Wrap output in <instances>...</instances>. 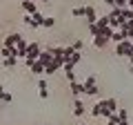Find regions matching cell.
<instances>
[{"label":"cell","instance_id":"6da1fadb","mask_svg":"<svg viewBox=\"0 0 133 125\" xmlns=\"http://www.w3.org/2000/svg\"><path fill=\"white\" fill-rule=\"evenodd\" d=\"M40 52H42L40 43H29V45H27V58H24V65H27V67H31V62L38 60Z\"/></svg>","mask_w":133,"mask_h":125},{"label":"cell","instance_id":"7a4b0ae2","mask_svg":"<svg viewBox=\"0 0 133 125\" xmlns=\"http://www.w3.org/2000/svg\"><path fill=\"white\" fill-rule=\"evenodd\" d=\"M84 94L87 96H98V92H100V87H98V81H95V76L93 74H89V76L84 78Z\"/></svg>","mask_w":133,"mask_h":125},{"label":"cell","instance_id":"3957f363","mask_svg":"<svg viewBox=\"0 0 133 125\" xmlns=\"http://www.w3.org/2000/svg\"><path fill=\"white\" fill-rule=\"evenodd\" d=\"M91 116H104V118H109L111 116V112H109V107H107V98H102V101H98L93 105V110H91Z\"/></svg>","mask_w":133,"mask_h":125},{"label":"cell","instance_id":"277c9868","mask_svg":"<svg viewBox=\"0 0 133 125\" xmlns=\"http://www.w3.org/2000/svg\"><path fill=\"white\" fill-rule=\"evenodd\" d=\"M131 52H133V43H131L129 38L115 45V56H129Z\"/></svg>","mask_w":133,"mask_h":125},{"label":"cell","instance_id":"5b68a950","mask_svg":"<svg viewBox=\"0 0 133 125\" xmlns=\"http://www.w3.org/2000/svg\"><path fill=\"white\" fill-rule=\"evenodd\" d=\"M62 65H64V60H62V58H56L53 62H49L47 67H44V76H53L56 72H60V69H62Z\"/></svg>","mask_w":133,"mask_h":125},{"label":"cell","instance_id":"8992f818","mask_svg":"<svg viewBox=\"0 0 133 125\" xmlns=\"http://www.w3.org/2000/svg\"><path fill=\"white\" fill-rule=\"evenodd\" d=\"M98 18H100V16L95 14V7L93 5H87L84 7V22L87 25H93V22H98Z\"/></svg>","mask_w":133,"mask_h":125},{"label":"cell","instance_id":"52a82bcc","mask_svg":"<svg viewBox=\"0 0 133 125\" xmlns=\"http://www.w3.org/2000/svg\"><path fill=\"white\" fill-rule=\"evenodd\" d=\"M38 60L42 62L44 67H47L49 62H53V60H56V56H53V52H51V49L47 47V49H42V52H40V56H38Z\"/></svg>","mask_w":133,"mask_h":125},{"label":"cell","instance_id":"ba28073f","mask_svg":"<svg viewBox=\"0 0 133 125\" xmlns=\"http://www.w3.org/2000/svg\"><path fill=\"white\" fill-rule=\"evenodd\" d=\"M38 94H40L42 101H47V98H49V83H47V78H44V76L38 81Z\"/></svg>","mask_w":133,"mask_h":125},{"label":"cell","instance_id":"9c48e42d","mask_svg":"<svg viewBox=\"0 0 133 125\" xmlns=\"http://www.w3.org/2000/svg\"><path fill=\"white\" fill-rule=\"evenodd\" d=\"M27 45H29L27 40H24V38H20V40H18V45L14 47V49H16V56H18V58H22V60L27 58Z\"/></svg>","mask_w":133,"mask_h":125},{"label":"cell","instance_id":"30bf717a","mask_svg":"<svg viewBox=\"0 0 133 125\" xmlns=\"http://www.w3.org/2000/svg\"><path fill=\"white\" fill-rule=\"evenodd\" d=\"M69 89H71V94H73V98H80L82 94H84V85L82 83H69Z\"/></svg>","mask_w":133,"mask_h":125},{"label":"cell","instance_id":"8fae6325","mask_svg":"<svg viewBox=\"0 0 133 125\" xmlns=\"http://www.w3.org/2000/svg\"><path fill=\"white\" fill-rule=\"evenodd\" d=\"M20 38H22L20 34H9V36L5 38V45H2V47H9V49H14L16 45H18V40H20Z\"/></svg>","mask_w":133,"mask_h":125},{"label":"cell","instance_id":"7c38bea8","mask_svg":"<svg viewBox=\"0 0 133 125\" xmlns=\"http://www.w3.org/2000/svg\"><path fill=\"white\" fill-rule=\"evenodd\" d=\"M29 72L33 74V76H44V65L40 60H36V62H31V67H29Z\"/></svg>","mask_w":133,"mask_h":125},{"label":"cell","instance_id":"4fadbf2b","mask_svg":"<svg viewBox=\"0 0 133 125\" xmlns=\"http://www.w3.org/2000/svg\"><path fill=\"white\" fill-rule=\"evenodd\" d=\"M129 38V31H124V29H118V31H113V36H111V43H122V40Z\"/></svg>","mask_w":133,"mask_h":125},{"label":"cell","instance_id":"5bb4252c","mask_svg":"<svg viewBox=\"0 0 133 125\" xmlns=\"http://www.w3.org/2000/svg\"><path fill=\"white\" fill-rule=\"evenodd\" d=\"M20 5H22V9L27 11L29 16H33L36 11H38V7H36V2H31V0H20Z\"/></svg>","mask_w":133,"mask_h":125},{"label":"cell","instance_id":"9a60e30c","mask_svg":"<svg viewBox=\"0 0 133 125\" xmlns=\"http://www.w3.org/2000/svg\"><path fill=\"white\" fill-rule=\"evenodd\" d=\"M109 43H111V40L107 38V36H102V34H98V36H95V38H93V45H95V47H98V49H104V47H107V45H109Z\"/></svg>","mask_w":133,"mask_h":125},{"label":"cell","instance_id":"2e32d148","mask_svg":"<svg viewBox=\"0 0 133 125\" xmlns=\"http://www.w3.org/2000/svg\"><path fill=\"white\" fill-rule=\"evenodd\" d=\"M129 110H118V125H129Z\"/></svg>","mask_w":133,"mask_h":125},{"label":"cell","instance_id":"e0dca14e","mask_svg":"<svg viewBox=\"0 0 133 125\" xmlns=\"http://www.w3.org/2000/svg\"><path fill=\"white\" fill-rule=\"evenodd\" d=\"M73 114H76V116L84 114V103H82L80 98H73Z\"/></svg>","mask_w":133,"mask_h":125},{"label":"cell","instance_id":"ac0fdd59","mask_svg":"<svg viewBox=\"0 0 133 125\" xmlns=\"http://www.w3.org/2000/svg\"><path fill=\"white\" fill-rule=\"evenodd\" d=\"M107 107H109L111 114H118V101L115 98H107Z\"/></svg>","mask_w":133,"mask_h":125},{"label":"cell","instance_id":"d6986e66","mask_svg":"<svg viewBox=\"0 0 133 125\" xmlns=\"http://www.w3.org/2000/svg\"><path fill=\"white\" fill-rule=\"evenodd\" d=\"M53 25H56V18H51V16H44V20H42V25H40V27H44V29H51Z\"/></svg>","mask_w":133,"mask_h":125},{"label":"cell","instance_id":"ffe728a7","mask_svg":"<svg viewBox=\"0 0 133 125\" xmlns=\"http://www.w3.org/2000/svg\"><path fill=\"white\" fill-rule=\"evenodd\" d=\"M16 65H18V56H9V58H5V67H7V69L16 67Z\"/></svg>","mask_w":133,"mask_h":125},{"label":"cell","instance_id":"44dd1931","mask_svg":"<svg viewBox=\"0 0 133 125\" xmlns=\"http://www.w3.org/2000/svg\"><path fill=\"white\" fill-rule=\"evenodd\" d=\"M95 25H98L100 29H104V27H109V16H100V18H98V22H95Z\"/></svg>","mask_w":133,"mask_h":125},{"label":"cell","instance_id":"7402d4cb","mask_svg":"<svg viewBox=\"0 0 133 125\" xmlns=\"http://www.w3.org/2000/svg\"><path fill=\"white\" fill-rule=\"evenodd\" d=\"M80 60H82V52H73V56L69 58V62H73V65H78Z\"/></svg>","mask_w":133,"mask_h":125},{"label":"cell","instance_id":"603a6c76","mask_svg":"<svg viewBox=\"0 0 133 125\" xmlns=\"http://www.w3.org/2000/svg\"><path fill=\"white\" fill-rule=\"evenodd\" d=\"M71 16L73 18H82V16H84V7H76V9L71 11Z\"/></svg>","mask_w":133,"mask_h":125},{"label":"cell","instance_id":"cb8c5ba5","mask_svg":"<svg viewBox=\"0 0 133 125\" xmlns=\"http://www.w3.org/2000/svg\"><path fill=\"white\" fill-rule=\"evenodd\" d=\"M87 27H89V34L93 36V38H95V36L100 34V27H98V25H95V22H93V25H87Z\"/></svg>","mask_w":133,"mask_h":125},{"label":"cell","instance_id":"d4e9b609","mask_svg":"<svg viewBox=\"0 0 133 125\" xmlns=\"http://www.w3.org/2000/svg\"><path fill=\"white\" fill-rule=\"evenodd\" d=\"M82 47H84L82 40H76V43H73V49H76V52H82Z\"/></svg>","mask_w":133,"mask_h":125},{"label":"cell","instance_id":"484cf974","mask_svg":"<svg viewBox=\"0 0 133 125\" xmlns=\"http://www.w3.org/2000/svg\"><path fill=\"white\" fill-rule=\"evenodd\" d=\"M127 7V0H115V9H124Z\"/></svg>","mask_w":133,"mask_h":125},{"label":"cell","instance_id":"4316f807","mask_svg":"<svg viewBox=\"0 0 133 125\" xmlns=\"http://www.w3.org/2000/svg\"><path fill=\"white\" fill-rule=\"evenodd\" d=\"M7 94H9V92H7V89H5V87L0 85V101H5V96H7Z\"/></svg>","mask_w":133,"mask_h":125},{"label":"cell","instance_id":"83f0119b","mask_svg":"<svg viewBox=\"0 0 133 125\" xmlns=\"http://www.w3.org/2000/svg\"><path fill=\"white\" fill-rule=\"evenodd\" d=\"M66 81H69V83H76V74H73V72L66 74Z\"/></svg>","mask_w":133,"mask_h":125},{"label":"cell","instance_id":"f1b7e54d","mask_svg":"<svg viewBox=\"0 0 133 125\" xmlns=\"http://www.w3.org/2000/svg\"><path fill=\"white\" fill-rule=\"evenodd\" d=\"M104 5H109V7H113V9H115V0H104Z\"/></svg>","mask_w":133,"mask_h":125},{"label":"cell","instance_id":"f546056e","mask_svg":"<svg viewBox=\"0 0 133 125\" xmlns=\"http://www.w3.org/2000/svg\"><path fill=\"white\" fill-rule=\"evenodd\" d=\"M127 58H129V62H131V65H133V52H131V54H129V56H127Z\"/></svg>","mask_w":133,"mask_h":125},{"label":"cell","instance_id":"4dcf8cb0","mask_svg":"<svg viewBox=\"0 0 133 125\" xmlns=\"http://www.w3.org/2000/svg\"><path fill=\"white\" fill-rule=\"evenodd\" d=\"M129 72H131V74H133V65H131V67H129Z\"/></svg>","mask_w":133,"mask_h":125},{"label":"cell","instance_id":"1f68e13d","mask_svg":"<svg viewBox=\"0 0 133 125\" xmlns=\"http://www.w3.org/2000/svg\"><path fill=\"white\" fill-rule=\"evenodd\" d=\"M42 2H49V0H42Z\"/></svg>","mask_w":133,"mask_h":125},{"label":"cell","instance_id":"d6a6232c","mask_svg":"<svg viewBox=\"0 0 133 125\" xmlns=\"http://www.w3.org/2000/svg\"><path fill=\"white\" fill-rule=\"evenodd\" d=\"M129 125H133V121H131V123H129Z\"/></svg>","mask_w":133,"mask_h":125},{"label":"cell","instance_id":"836d02e7","mask_svg":"<svg viewBox=\"0 0 133 125\" xmlns=\"http://www.w3.org/2000/svg\"><path fill=\"white\" fill-rule=\"evenodd\" d=\"M31 2H36V0H31Z\"/></svg>","mask_w":133,"mask_h":125},{"label":"cell","instance_id":"e575fe53","mask_svg":"<svg viewBox=\"0 0 133 125\" xmlns=\"http://www.w3.org/2000/svg\"><path fill=\"white\" fill-rule=\"evenodd\" d=\"M82 125H84V123H82Z\"/></svg>","mask_w":133,"mask_h":125}]
</instances>
